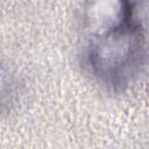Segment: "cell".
Wrapping results in <instances>:
<instances>
[{
  "label": "cell",
  "mask_w": 149,
  "mask_h": 149,
  "mask_svg": "<svg viewBox=\"0 0 149 149\" xmlns=\"http://www.w3.org/2000/svg\"><path fill=\"white\" fill-rule=\"evenodd\" d=\"M83 64L104 90L121 93L146 65L141 0H88L84 10Z\"/></svg>",
  "instance_id": "6da1fadb"
}]
</instances>
